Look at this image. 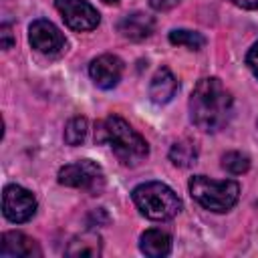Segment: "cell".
Wrapping results in <instances>:
<instances>
[{"label":"cell","instance_id":"obj_1","mask_svg":"<svg viewBox=\"0 0 258 258\" xmlns=\"http://www.w3.org/2000/svg\"><path fill=\"white\" fill-rule=\"evenodd\" d=\"M234 113V99L220 79H202L189 95V119L191 123L208 133L224 129Z\"/></svg>","mask_w":258,"mask_h":258},{"label":"cell","instance_id":"obj_2","mask_svg":"<svg viewBox=\"0 0 258 258\" xmlns=\"http://www.w3.org/2000/svg\"><path fill=\"white\" fill-rule=\"evenodd\" d=\"M95 141L109 143L115 157L123 165H137L149 153L147 141L119 115H109L97 125Z\"/></svg>","mask_w":258,"mask_h":258},{"label":"cell","instance_id":"obj_3","mask_svg":"<svg viewBox=\"0 0 258 258\" xmlns=\"http://www.w3.org/2000/svg\"><path fill=\"white\" fill-rule=\"evenodd\" d=\"M133 202L145 218L157 222L171 220L181 210V200L177 198V194L161 181L139 183L133 189Z\"/></svg>","mask_w":258,"mask_h":258},{"label":"cell","instance_id":"obj_4","mask_svg":"<svg viewBox=\"0 0 258 258\" xmlns=\"http://www.w3.org/2000/svg\"><path fill=\"white\" fill-rule=\"evenodd\" d=\"M189 196L210 212H228L240 198V185L234 179H212L206 175H194L189 179Z\"/></svg>","mask_w":258,"mask_h":258},{"label":"cell","instance_id":"obj_5","mask_svg":"<svg viewBox=\"0 0 258 258\" xmlns=\"http://www.w3.org/2000/svg\"><path fill=\"white\" fill-rule=\"evenodd\" d=\"M58 183L67 187L85 189L89 194H99L105 185V173L99 163L91 159H81L58 169Z\"/></svg>","mask_w":258,"mask_h":258},{"label":"cell","instance_id":"obj_6","mask_svg":"<svg viewBox=\"0 0 258 258\" xmlns=\"http://www.w3.org/2000/svg\"><path fill=\"white\" fill-rule=\"evenodd\" d=\"M2 212L12 224L28 222L36 214V198L22 185H6L2 194Z\"/></svg>","mask_w":258,"mask_h":258},{"label":"cell","instance_id":"obj_7","mask_svg":"<svg viewBox=\"0 0 258 258\" xmlns=\"http://www.w3.org/2000/svg\"><path fill=\"white\" fill-rule=\"evenodd\" d=\"M56 10L60 12L64 24L73 30L85 32V30H93L99 26V12L93 4H89L87 0H54Z\"/></svg>","mask_w":258,"mask_h":258},{"label":"cell","instance_id":"obj_8","mask_svg":"<svg viewBox=\"0 0 258 258\" xmlns=\"http://www.w3.org/2000/svg\"><path fill=\"white\" fill-rule=\"evenodd\" d=\"M28 40H30L34 50H38L40 54H46V56H56L67 46L62 32L50 20H44V18H38L30 24Z\"/></svg>","mask_w":258,"mask_h":258},{"label":"cell","instance_id":"obj_9","mask_svg":"<svg viewBox=\"0 0 258 258\" xmlns=\"http://www.w3.org/2000/svg\"><path fill=\"white\" fill-rule=\"evenodd\" d=\"M89 75L93 83L99 89H113L121 81L123 75V60L115 54H101L91 60L89 64Z\"/></svg>","mask_w":258,"mask_h":258},{"label":"cell","instance_id":"obj_10","mask_svg":"<svg viewBox=\"0 0 258 258\" xmlns=\"http://www.w3.org/2000/svg\"><path fill=\"white\" fill-rule=\"evenodd\" d=\"M0 256L2 258H32L42 256V250L36 240L22 232H4L0 242Z\"/></svg>","mask_w":258,"mask_h":258},{"label":"cell","instance_id":"obj_11","mask_svg":"<svg viewBox=\"0 0 258 258\" xmlns=\"http://www.w3.org/2000/svg\"><path fill=\"white\" fill-rule=\"evenodd\" d=\"M153 26H155V20L149 14H145V12L125 14L117 22L119 34L123 38H129V40H143V38H147L153 32Z\"/></svg>","mask_w":258,"mask_h":258},{"label":"cell","instance_id":"obj_12","mask_svg":"<svg viewBox=\"0 0 258 258\" xmlns=\"http://www.w3.org/2000/svg\"><path fill=\"white\" fill-rule=\"evenodd\" d=\"M175 93H177V79L173 77V73L165 67L157 69L155 75L151 77V83H149L151 101L157 103V105H165L173 99Z\"/></svg>","mask_w":258,"mask_h":258},{"label":"cell","instance_id":"obj_13","mask_svg":"<svg viewBox=\"0 0 258 258\" xmlns=\"http://www.w3.org/2000/svg\"><path fill=\"white\" fill-rule=\"evenodd\" d=\"M139 248L145 256H151V258L167 256L171 252V236L157 228L145 230L139 238Z\"/></svg>","mask_w":258,"mask_h":258},{"label":"cell","instance_id":"obj_14","mask_svg":"<svg viewBox=\"0 0 258 258\" xmlns=\"http://www.w3.org/2000/svg\"><path fill=\"white\" fill-rule=\"evenodd\" d=\"M103 252V246H101V238L97 234H81V236H75L71 242H69V248L64 250L67 256H75V258H97L101 256Z\"/></svg>","mask_w":258,"mask_h":258},{"label":"cell","instance_id":"obj_15","mask_svg":"<svg viewBox=\"0 0 258 258\" xmlns=\"http://www.w3.org/2000/svg\"><path fill=\"white\" fill-rule=\"evenodd\" d=\"M169 159L177 167H189L198 159V145L194 141H189V139L175 141L171 145V149H169Z\"/></svg>","mask_w":258,"mask_h":258},{"label":"cell","instance_id":"obj_16","mask_svg":"<svg viewBox=\"0 0 258 258\" xmlns=\"http://www.w3.org/2000/svg\"><path fill=\"white\" fill-rule=\"evenodd\" d=\"M169 42L177 44V46H185L189 50H200L206 44L204 34L196 32V30H187V28H175L169 32Z\"/></svg>","mask_w":258,"mask_h":258},{"label":"cell","instance_id":"obj_17","mask_svg":"<svg viewBox=\"0 0 258 258\" xmlns=\"http://www.w3.org/2000/svg\"><path fill=\"white\" fill-rule=\"evenodd\" d=\"M87 119L85 117H73L64 127V141L67 145H81L87 137Z\"/></svg>","mask_w":258,"mask_h":258},{"label":"cell","instance_id":"obj_18","mask_svg":"<svg viewBox=\"0 0 258 258\" xmlns=\"http://www.w3.org/2000/svg\"><path fill=\"white\" fill-rule=\"evenodd\" d=\"M222 167L226 171H230L232 175L246 173L250 169V157L246 153H242V151H228L222 157Z\"/></svg>","mask_w":258,"mask_h":258},{"label":"cell","instance_id":"obj_19","mask_svg":"<svg viewBox=\"0 0 258 258\" xmlns=\"http://www.w3.org/2000/svg\"><path fill=\"white\" fill-rule=\"evenodd\" d=\"M246 64H248L250 73L258 79V42H254L252 48L248 50V54H246Z\"/></svg>","mask_w":258,"mask_h":258},{"label":"cell","instance_id":"obj_20","mask_svg":"<svg viewBox=\"0 0 258 258\" xmlns=\"http://www.w3.org/2000/svg\"><path fill=\"white\" fill-rule=\"evenodd\" d=\"M181 0H149V6L153 10H159V12H165V10H171L179 4Z\"/></svg>","mask_w":258,"mask_h":258},{"label":"cell","instance_id":"obj_21","mask_svg":"<svg viewBox=\"0 0 258 258\" xmlns=\"http://www.w3.org/2000/svg\"><path fill=\"white\" fill-rule=\"evenodd\" d=\"M0 36H2V48L8 50L12 46V42H14V36H12V30H10L8 24H2L0 26Z\"/></svg>","mask_w":258,"mask_h":258},{"label":"cell","instance_id":"obj_22","mask_svg":"<svg viewBox=\"0 0 258 258\" xmlns=\"http://www.w3.org/2000/svg\"><path fill=\"white\" fill-rule=\"evenodd\" d=\"M232 2L246 10H258V0H232Z\"/></svg>","mask_w":258,"mask_h":258},{"label":"cell","instance_id":"obj_23","mask_svg":"<svg viewBox=\"0 0 258 258\" xmlns=\"http://www.w3.org/2000/svg\"><path fill=\"white\" fill-rule=\"evenodd\" d=\"M103 2H105V4H117L119 0H103Z\"/></svg>","mask_w":258,"mask_h":258}]
</instances>
